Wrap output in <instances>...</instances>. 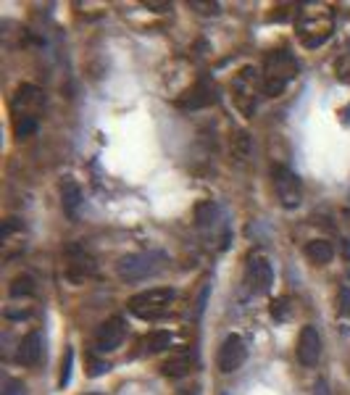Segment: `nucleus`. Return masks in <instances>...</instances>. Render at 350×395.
Wrapping results in <instances>:
<instances>
[{"label":"nucleus","mask_w":350,"mask_h":395,"mask_svg":"<svg viewBox=\"0 0 350 395\" xmlns=\"http://www.w3.org/2000/svg\"><path fill=\"white\" fill-rule=\"evenodd\" d=\"M298 77V61L287 51H274L264 61V92L277 98L282 95L287 82H292Z\"/></svg>","instance_id":"nucleus-1"},{"label":"nucleus","mask_w":350,"mask_h":395,"mask_svg":"<svg viewBox=\"0 0 350 395\" xmlns=\"http://www.w3.org/2000/svg\"><path fill=\"white\" fill-rule=\"evenodd\" d=\"M174 298H177L174 288H150V290L132 295L129 303H127V309L132 311L137 319H142V322H155V319L166 316V311L174 303Z\"/></svg>","instance_id":"nucleus-2"},{"label":"nucleus","mask_w":350,"mask_h":395,"mask_svg":"<svg viewBox=\"0 0 350 395\" xmlns=\"http://www.w3.org/2000/svg\"><path fill=\"white\" fill-rule=\"evenodd\" d=\"M166 261L164 253H158V251H148V253H127V256L118 258L116 264V275L124 279V282H142V279H148L153 277L158 269H161V264Z\"/></svg>","instance_id":"nucleus-3"},{"label":"nucleus","mask_w":350,"mask_h":395,"mask_svg":"<svg viewBox=\"0 0 350 395\" xmlns=\"http://www.w3.org/2000/svg\"><path fill=\"white\" fill-rule=\"evenodd\" d=\"M271 179H274V190H277V198L284 208H298L303 201V188H300L298 174L292 169H287L282 164H277L271 169Z\"/></svg>","instance_id":"nucleus-4"},{"label":"nucleus","mask_w":350,"mask_h":395,"mask_svg":"<svg viewBox=\"0 0 350 395\" xmlns=\"http://www.w3.org/2000/svg\"><path fill=\"white\" fill-rule=\"evenodd\" d=\"M124 337H127L124 319H121V316H111V319H105V322L98 327V332H95V337H92V348H95L98 353H114L116 348H121Z\"/></svg>","instance_id":"nucleus-5"},{"label":"nucleus","mask_w":350,"mask_h":395,"mask_svg":"<svg viewBox=\"0 0 350 395\" xmlns=\"http://www.w3.org/2000/svg\"><path fill=\"white\" fill-rule=\"evenodd\" d=\"M245 359H248V345H245V340H242L240 335H229V337L221 343V348H218L216 366L218 372L232 374V372H237V369L245 364Z\"/></svg>","instance_id":"nucleus-6"},{"label":"nucleus","mask_w":350,"mask_h":395,"mask_svg":"<svg viewBox=\"0 0 350 395\" xmlns=\"http://www.w3.org/2000/svg\"><path fill=\"white\" fill-rule=\"evenodd\" d=\"M245 277H248V288L253 292H268L274 285V266L264 253H250Z\"/></svg>","instance_id":"nucleus-7"},{"label":"nucleus","mask_w":350,"mask_h":395,"mask_svg":"<svg viewBox=\"0 0 350 395\" xmlns=\"http://www.w3.org/2000/svg\"><path fill=\"white\" fill-rule=\"evenodd\" d=\"M195 366H198L195 348H179V351H174V353L161 364V374L171 379H179V377H187L190 372H195Z\"/></svg>","instance_id":"nucleus-8"},{"label":"nucleus","mask_w":350,"mask_h":395,"mask_svg":"<svg viewBox=\"0 0 350 395\" xmlns=\"http://www.w3.org/2000/svg\"><path fill=\"white\" fill-rule=\"evenodd\" d=\"M321 359V335L314 324H305L298 337V361L303 366H316Z\"/></svg>","instance_id":"nucleus-9"},{"label":"nucleus","mask_w":350,"mask_h":395,"mask_svg":"<svg viewBox=\"0 0 350 395\" xmlns=\"http://www.w3.org/2000/svg\"><path fill=\"white\" fill-rule=\"evenodd\" d=\"M16 359L21 366H37L40 364V359H42V337H40V332L24 335V340L18 343Z\"/></svg>","instance_id":"nucleus-10"},{"label":"nucleus","mask_w":350,"mask_h":395,"mask_svg":"<svg viewBox=\"0 0 350 395\" xmlns=\"http://www.w3.org/2000/svg\"><path fill=\"white\" fill-rule=\"evenodd\" d=\"M42 103V92L34 85H21L16 90V98H14V116L18 114H29L34 116V111Z\"/></svg>","instance_id":"nucleus-11"},{"label":"nucleus","mask_w":350,"mask_h":395,"mask_svg":"<svg viewBox=\"0 0 350 395\" xmlns=\"http://www.w3.org/2000/svg\"><path fill=\"white\" fill-rule=\"evenodd\" d=\"M171 332L166 329H153L148 335H142L140 337V343H137V353L140 356H153V353H161V351H166L168 345H171Z\"/></svg>","instance_id":"nucleus-12"},{"label":"nucleus","mask_w":350,"mask_h":395,"mask_svg":"<svg viewBox=\"0 0 350 395\" xmlns=\"http://www.w3.org/2000/svg\"><path fill=\"white\" fill-rule=\"evenodd\" d=\"M82 203V188L74 179H64L61 182V206L66 211V216H77V208Z\"/></svg>","instance_id":"nucleus-13"},{"label":"nucleus","mask_w":350,"mask_h":395,"mask_svg":"<svg viewBox=\"0 0 350 395\" xmlns=\"http://www.w3.org/2000/svg\"><path fill=\"white\" fill-rule=\"evenodd\" d=\"M187 95H190V98L177 101V105H182V108H203V105H211L216 101V98H214V90L205 85V82H198Z\"/></svg>","instance_id":"nucleus-14"},{"label":"nucleus","mask_w":350,"mask_h":395,"mask_svg":"<svg viewBox=\"0 0 350 395\" xmlns=\"http://www.w3.org/2000/svg\"><path fill=\"white\" fill-rule=\"evenodd\" d=\"M305 258L316 266H324L334 258V245L329 240H311L305 242Z\"/></svg>","instance_id":"nucleus-15"},{"label":"nucleus","mask_w":350,"mask_h":395,"mask_svg":"<svg viewBox=\"0 0 350 395\" xmlns=\"http://www.w3.org/2000/svg\"><path fill=\"white\" fill-rule=\"evenodd\" d=\"M34 279L29 275H18L11 279V285H8V295L11 298H29V295H34Z\"/></svg>","instance_id":"nucleus-16"},{"label":"nucleus","mask_w":350,"mask_h":395,"mask_svg":"<svg viewBox=\"0 0 350 395\" xmlns=\"http://www.w3.org/2000/svg\"><path fill=\"white\" fill-rule=\"evenodd\" d=\"M34 132H37V116H29V114L14 116V135H16L18 140L29 138Z\"/></svg>","instance_id":"nucleus-17"},{"label":"nucleus","mask_w":350,"mask_h":395,"mask_svg":"<svg viewBox=\"0 0 350 395\" xmlns=\"http://www.w3.org/2000/svg\"><path fill=\"white\" fill-rule=\"evenodd\" d=\"M214 216H216V203L214 201L198 203V208H195V224L198 227H208V224L214 222Z\"/></svg>","instance_id":"nucleus-18"},{"label":"nucleus","mask_w":350,"mask_h":395,"mask_svg":"<svg viewBox=\"0 0 350 395\" xmlns=\"http://www.w3.org/2000/svg\"><path fill=\"white\" fill-rule=\"evenodd\" d=\"M268 311H271V316H274L277 322H284V319L290 316V298H287V295L274 298V301H271V306H268Z\"/></svg>","instance_id":"nucleus-19"},{"label":"nucleus","mask_w":350,"mask_h":395,"mask_svg":"<svg viewBox=\"0 0 350 395\" xmlns=\"http://www.w3.org/2000/svg\"><path fill=\"white\" fill-rule=\"evenodd\" d=\"M71 364H74V351L66 348L64 361H61V377H58V387H61V390H64L68 382H71Z\"/></svg>","instance_id":"nucleus-20"},{"label":"nucleus","mask_w":350,"mask_h":395,"mask_svg":"<svg viewBox=\"0 0 350 395\" xmlns=\"http://www.w3.org/2000/svg\"><path fill=\"white\" fill-rule=\"evenodd\" d=\"M108 369H111V366H108L105 361H100V359H90V361H87V377H103Z\"/></svg>","instance_id":"nucleus-21"},{"label":"nucleus","mask_w":350,"mask_h":395,"mask_svg":"<svg viewBox=\"0 0 350 395\" xmlns=\"http://www.w3.org/2000/svg\"><path fill=\"white\" fill-rule=\"evenodd\" d=\"M337 314L348 316L350 314V288H340V301H337Z\"/></svg>","instance_id":"nucleus-22"},{"label":"nucleus","mask_w":350,"mask_h":395,"mask_svg":"<svg viewBox=\"0 0 350 395\" xmlns=\"http://www.w3.org/2000/svg\"><path fill=\"white\" fill-rule=\"evenodd\" d=\"M208 292H211V285L205 282L203 288H200V295H198V303H195V316H203V311H205V303H208Z\"/></svg>","instance_id":"nucleus-23"},{"label":"nucleus","mask_w":350,"mask_h":395,"mask_svg":"<svg viewBox=\"0 0 350 395\" xmlns=\"http://www.w3.org/2000/svg\"><path fill=\"white\" fill-rule=\"evenodd\" d=\"M0 395H24V385L18 379H8L5 387L0 390Z\"/></svg>","instance_id":"nucleus-24"},{"label":"nucleus","mask_w":350,"mask_h":395,"mask_svg":"<svg viewBox=\"0 0 350 395\" xmlns=\"http://www.w3.org/2000/svg\"><path fill=\"white\" fill-rule=\"evenodd\" d=\"M190 8H200V14H218V3H200V0H190Z\"/></svg>","instance_id":"nucleus-25"},{"label":"nucleus","mask_w":350,"mask_h":395,"mask_svg":"<svg viewBox=\"0 0 350 395\" xmlns=\"http://www.w3.org/2000/svg\"><path fill=\"white\" fill-rule=\"evenodd\" d=\"M314 395H329L327 385H324V382H318V385H316V393H314Z\"/></svg>","instance_id":"nucleus-26"},{"label":"nucleus","mask_w":350,"mask_h":395,"mask_svg":"<svg viewBox=\"0 0 350 395\" xmlns=\"http://www.w3.org/2000/svg\"><path fill=\"white\" fill-rule=\"evenodd\" d=\"M345 258L350 261V240H345Z\"/></svg>","instance_id":"nucleus-27"}]
</instances>
